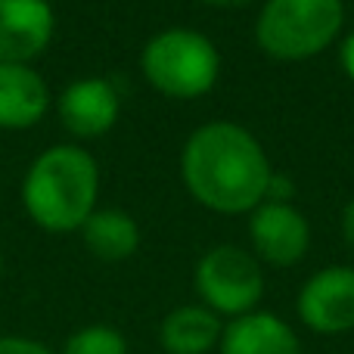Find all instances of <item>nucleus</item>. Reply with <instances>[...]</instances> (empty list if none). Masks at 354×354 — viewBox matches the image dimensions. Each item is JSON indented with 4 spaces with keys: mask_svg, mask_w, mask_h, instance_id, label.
Instances as JSON below:
<instances>
[{
    "mask_svg": "<svg viewBox=\"0 0 354 354\" xmlns=\"http://www.w3.org/2000/svg\"><path fill=\"white\" fill-rule=\"evenodd\" d=\"M270 162L255 134L233 122H208L189 134L180 177L199 205L218 214H249L264 202Z\"/></svg>",
    "mask_w": 354,
    "mask_h": 354,
    "instance_id": "f257e3e1",
    "label": "nucleus"
},
{
    "mask_svg": "<svg viewBox=\"0 0 354 354\" xmlns=\"http://www.w3.org/2000/svg\"><path fill=\"white\" fill-rule=\"evenodd\" d=\"M100 165L84 147L59 143L28 165L22 180V205L47 233L81 230L97 212Z\"/></svg>",
    "mask_w": 354,
    "mask_h": 354,
    "instance_id": "f03ea898",
    "label": "nucleus"
},
{
    "mask_svg": "<svg viewBox=\"0 0 354 354\" xmlns=\"http://www.w3.org/2000/svg\"><path fill=\"white\" fill-rule=\"evenodd\" d=\"M147 81L168 100H199L221 75L218 47L202 31L165 28L147 41L140 53Z\"/></svg>",
    "mask_w": 354,
    "mask_h": 354,
    "instance_id": "7ed1b4c3",
    "label": "nucleus"
},
{
    "mask_svg": "<svg viewBox=\"0 0 354 354\" xmlns=\"http://www.w3.org/2000/svg\"><path fill=\"white\" fill-rule=\"evenodd\" d=\"M342 19V0H268L255 25V41L274 59H311L336 41Z\"/></svg>",
    "mask_w": 354,
    "mask_h": 354,
    "instance_id": "20e7f679",
    "label": "nucleus"
},
{
    "mask_svg": "<svg viewBox=\"0 0 354 354\" xmlns=\"http://www.w3.org/2000/svg\"><path fill=\"white\" fill-rule=\"evenodd\" d=\"M196 292L202 305L221 317H243L258 311V301L264 295L261 264L252 252L239 245H214L196 264Z\"/></svg>",
    "mask_w": 354,
    "mask_h": 354,
    "instance_id": "39448f33",
    "label": "nucleus"
},
{
    "mask_svg": "<svg viewBox=\"0 0 354 354\" xmlns=\"http://www.w3.org/2000/svg\"><path fill=\"white\" fill-rule=\"evenodd\" d=\"M299 320L317 336L354 330V268H324L301 286L295 301Z\"/></svg>",
    "mask_w": 354,
    "mask_h": 354,
    "instance_id": "423d86ee",
    "label": "nucleus"
},
{
    "mask_svg": "<svg viewBox=\"0 0 354 354\" xmlns=\"http://www.w3.org/2000/svg\"><path fill=\"white\" fill-rule=\"evenodd\" d=\"M249 239L258 261L292 268L308 255L311 227L289 202H261L255 212H249Z\"/></svg>",
    "mask_w": 354,
    "mask_h": 354,
    "instance_id": "0eeeda50",
    "label": "nucleus"
},
{
    "mask_svg": "<svg viewBox=\"0 0 354 354\" xmlns=\"http://www.w3.org/2000/svg\"><path fill=\"white\" fill-rule=\"evenodd\" d=\"M62 128L78 140H93L103 137L106 131L115 128L122 100L112 81L106 78H78L66 84V91L56 100Z\"/></svg>",
    "mask_w": 354,
    "mask_h": 354,
    "instance_id": "6e6552de",
    "label": "nucleus"
},
{
    "mask_svg": "<svg viewBox=\"0 0 354 354\" xmlns=\"http://www.w3.org/2000/svg\"><path fill=\"white\" fill-rule=\"evenodd\" d=\"M56 16L47 0H0V62L31 66L53 41Z\"/></svg>",
    "mask_w": 354,
    "mask_h": 354,
    "instance_id": "1a4fd4ad",
    "label": "nucleus"
},
{
    "mask_svg": "<svg viewBox=\"0 0 354 354\" xmlns=\"http://www.w3.org/2000/svg\"><path fill=\"white\" fill-rule=\"evenodd\" d=\"M50 87L31 66L0 62V131H28L47 115Z\"/></svg>",
    "mask_w": 354,
    "mask_h": 354,
    "instance_id": "9d476101",
    "label": "nucleus"
},
{
    "mask_svg": "<svg viewBox=\"0 0 354 354\" xmlns=\"http://www.w3.org/2000/svg\"><path fill=\"white\" fill-rule=\"evenodd\" d=\"M218 354H301V342L277 314L252 311L224 326Z\"/></svg>",
    "mask_w": 354,
    "mask_h": 354,
    "instance_id": "9b49d317",
    "label": "nucleus"
},
{
    "mask_svg": "<svg viewBox=\"0 0 354 354\" xmlns=\"http://www.w3.org/2000/svg\"><path fill=\"white\" fill-rule=\"evenodd\" d=\"M224 324L205 305H180L165 314L159 326V342L168 354H208L218 348Z\"/></svg>",
    "mask_w": 354,
    "mask_h": 354,
    "instance_id": "f8f14e48",
    "label": "nucleus"
},
{
    "mask_svg": "<svg viewBox=\"0 0 354 354\" xmlns=\"http://www.w3.org/2000/svg\"><path fill=\"white\" fill-rule=\"evenodd\" d=\"M81 239L100 261H124L140 245V227L122 208H97L81 227Z\"/></svg>",
    "mask_w": 354,
    "mask_h": 354,
    "instance_id": "ddd939ff",
    "label": "nucleus"
},
{
    "mask_svg": "<svg viewBox=\"0 0 354 354\" xmlns=\"http://www.w3.org/2000/svg\"><path fill=\"white\" fill-rule=\"evenodd\" d=\"M59 354H128L124 336L109 324H91L81 326L78 333L66 339Z\"/></svg>",
    "mask_w": 354,
    "mask_h": 354,
    "instance_id": "4468645a",
    "label": "nucleus"
},
{
    "mask_svg": "<svg viewBox=\"0 0 354 354\" xmlns=\"http://www.w3.org/2000/svg\"><path fill=\"white\" fill-rule=\"evenodd\" d=\"M0 354H53L44 342L25 336H0Z\"/></svg>",
    "mask_w": 354,
    "mask_h": 354,
    "instance_id": "2eb2a0df",
    "label": "nucleus"
},
{
    "mask_svg": "<svg viewBox=\"0 0 354 354\" xmlns=\"http://www.w3.org/2000/svg\"><path fill=\"white\" fill-rule=\"evenodd\" d=\"M289 196H292V180H289V177H280V174H270L264 202H289Z\"/></svg>",
    "mask_w": 354,
    "mask_h": 354,
    "instance_id": "dca6fc26",
    "label": "nucleus"
},
{
    "mask_svg": "<svg viewBox=\"0 0 354 354\" xmlns=\"http://www.w3.org/2000/svg\"><path fill=\"white\" fill-rule=\"evenodd\" d=\"M342 236H345V243H348V249L354 252V199L342 212Z\"/></svg>",
    "mask_w": 354,
    "mask_h": 354,
    "instance_id": "f3484780",
    "label": "nucleus"
},
{
    "mask_svg": "<svg viewBox=\"0 0 354 354\" xmlns=\"http://www.w3.org/2000/svg\"><path fill=\"white\" fill-rule=\"evenodd\" d=\"M342 68H345V75L354 81V35H348L345 44H342Z\"/></svg>",
    "mask_w": 354,
    "mask_h": 354,
    "instance_id": "a211bd4d",
    "label": "nucleus"
},
{
    "mask_svg": "<svg viewBox=\"0 0 354 354\" xmlns=\"http://www.w3.org/2000/svg\"><path fill=\"white\" fill-rule=\"evenodd\" d=\"M199 3H208V6H224V10H230V6H245V3H252V0H199Z\"/></svg>",
    "mask_w": 354,
    "mask_h": 354,
    "instance_id": "6ab92c4d",
    "label": "nucleus"
},
{
    "mask_svg": "<svg viewBox=\"0 0 354 354\" xmlns=\"http://www.w3.org/2000/svg\"><path fill=\"white\" fill-rule=\"evenodd\" d=\"M0 277H3V255H0Z\"/></svg>",
    "mask_w": 354,
    "mask_h": 354,
    "instance_id": "aec40b11",
    "label": "nucleus"
},
{
    "mask_svg": "<svg viewBox=\"0 0 354 354\" xmlns=\"http://www.w3.org/2000/svg\"><path fill=\"white\" fill-rule=\"evenodd\" d=\"M47 3H50V0H47Z\"/></svg>",
    "mask_w": 354,
    "mask_h": 354,
    "instance_id": "412c9836",
    "label": "nucleus"
}]
</instances>
